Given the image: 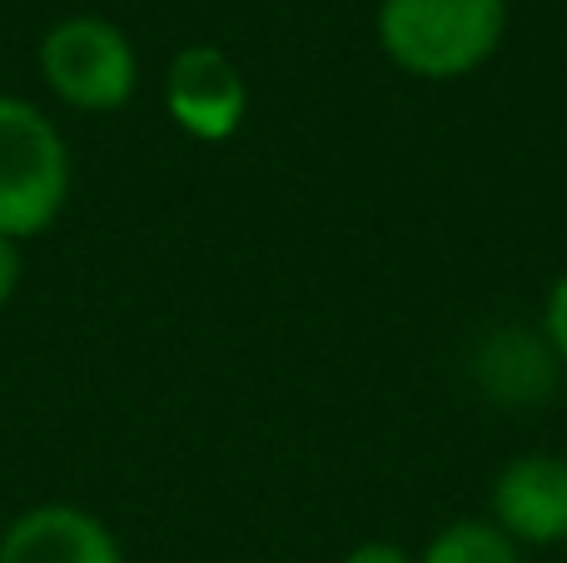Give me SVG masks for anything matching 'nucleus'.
I'll return each instance as SVG.
<instances>
[{"label":"nucleus","instance_id":"obj_9","mask_svg":"<svg viewBox=\"0 0 567 563\" xmlns=\"http://www.w3.org/2000/svg\"><path fill=\"white\" fill-rule=\"evenodd\" d=\"M538 329L543 339L553 345V355H558V365L567 369V269L548 285V295H543V315H538Z\"/></svg>","mask_w":567,"mask_h":563},{"label":"nucleus","instance_id":"obj_11","mask_svg":"<svg viewBox=\"0 0 567 563\" xmlns=\"http://www.w3.org/2000/svg\"><path fill=\"white\" fill-rule=\"evenodd\" d=\"M20 275H25V255H20V245H16V239H6V235H0V309H6L10 299H16Z\"/></svg>","mask_w":567,"mask_h":563},{"label":"nucleus","instance_id":"obj_1","mask_svg":"<svg viewBox=\"0 0 567 563\" xmlns=\"http://www.w3.org/2000/svg\"><path fill=\"white\" fill-rule=\"evenodd\" d=\"M508 0H379L373 40L383 60L423 85L468 80L503 50Z\"/></svg>","mask_w":567,"mask_h":563},{"label":"nucleus","instance_id":"obj_7","mask_svg":"<svg viewBox=\"0 0 567 563\" xmlns=\"http://www.w3.org/2000/svg\"><path fill=\"white\" fill-rule=\"evenodd\" d=\"M0 563H125V549L90 509L35 504L6 524Z\"/></svg>","mask_w":567,"mask_h":563},{"label":"nucleus","instance_id":"obj_4","mask_svg":"<svg viewBox=\"0 0 567 563\" xmlns=\"http://www.w3.org/2000/svg\"><path fill=\"white\" fill-rule=\"evenodd\" d=\"M165 115L199 145H225L249 120V80L235 55L209 40L185 45L165 70Z\"/></svg>","mask_w":567,"mask_h":563},{"label":"nucleus","instance_id":"obj_10","mask_svg":"<svg viewBox=\"0 0 567 563\" xmlns=\"http://www.w3.org/2000/svg\"><path fill=\"white\" fill-rule=\"evenodd\" d=\"M339 563H419V554L409 544H399V539H363Z\"/></svg>","mask_w":567,"mask_h":563},{"label":"nucleus","instance_id":"obj_2","mask_svg":"<svg viewBox=\"0 0 567 563\" xmlns=\"http://www.w3.org/2000/svg\"><path fill=\"white\" fill-rule=\"evenodd\" d=\"M75 160L60 125L20 95H0V235L35 239L65 215Z\"/></svg>","mask_w":567,"mask_h":563},{"label":"nucleus","instance_id":"obj_3","mask_svg":"<svg viewBox=\"0 0 567 563\" xmlns=\"http://www.w3.org/2000/svg\"><path fill=\"white\" fill-rule=\"evenodd\" d=\"M40 75L50 95L85 115L125 110L140 90L135 40L105 16H65L40 35Z\"/></svg>","mask_w":567,"mask_h":563},{"label":"nucleus","instance_id":"obj_5","mask_svg":"<svg viewBox=\"0 0 567 563\" xmlns=\"http://www.w3.org/2000/svg\"><path fill=\"white\" fill-rule=\"evenodd\" d=\"M488 519L518 549L567 544V459L563 454H518L493 474Z\"/></svg>","mask_w":567,"mask_h":563},{"label":"nucleus","instance_id":"obj_6","mask_svg":"<svg viewBox=\"0 0 567 563\" xmlns=\"http://www.w3.org/2000/svg\"><path fill=\"white\" fill-rule=\"evenodd\" d=\"M468 379L488 405L498 409H543L558 395L563 365L543 329L528 325H493L468 349Z\"/></svg>","mask_w":567,"mask_h":563},{"label":"nucleus","instance_id":"obj_8","mask_svg":"<svg viewBox=\"0 0 567 563\" xmlns=\"http://www.w3.org/2000/svg\"><path fill=\"white\" fill-rule=\"evenodd\" d=\"M419 563H528V559L483 514V519H453V524H443L439 534L419 549Z\"/></svg>","mask_w":567,"mask_h":563}]
</instances>
